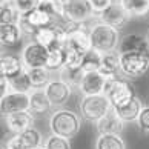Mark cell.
<instances>
[{"label": "cell", "instance_id": "obj_21", "mask_svg": "<svg viewBox=\"0 0 149 149\" xmlns=\"http://www.w3.org/2000/svg\"><path fill=\"white\" fill-rule=\"evenodd\" d=\"M143 108H145V106L141 104V102L135 97L134 100H131L129 103H126L125 106L114 108V111L117 112V115L125 121V123H128V121H137V120H139V115H140Z\"/></svg>", "mask_w": 149, "mask_h": 149}, {"label": "cell", "instance_id": "obj_38", "mask_svg": "<svg viewBox=\"0 0 149 149\" xmlns=\"http://www.w3.org/2000/svg\"><path fill=\"white\" fill-rule=\"evenodd\" d=\"M146 38H148V43H149V32H148V37Z\"/></svg>", "mask_w": 149, "mask_h": 149}, {"label": "cell", "instance_id": "obj_20", "mask_svg": "<svg viewBox=\"0 0 149 149\" xmlns=\"http://www.w3.org/2000/svg\"><path fill=\"white\" fill-rule=\"evenodd\" d=\"M106 79H114L117 77V74L120 72V54L115 51V52H106L103 54V58H102V66H100V71Z\"/></svg>", "mask_w": 149, "mask_h": 149}, {"label": "cell", "instance_id": "obj_18", "mask_svg": "<svg viewBox=\"0 0 149 149\" xmlns=\"http://www.w3.org/2000/svg\"><path fill=\"white\" fill-rule=\"evenodd\" d=\"M32 121H34V115L29 111L15 112V114L6 115V128L13 134H20V132L32 128Z\"/></svg>", "mask_w": 149, "mask_h": 149}, {"label": "cell", "instance_id": "obj_6", "mask_svg": "<svg viewBox=\"0 0 149 149\" xmlns=\"http://www.w3.org/2000/svg\"><path fill=\"white\" fill-rule=\"evenodd\" d=\"M149 69V52L120 54V72L128 79H140Z\"/></svg>", "mask_w": 149, "mask_h": 149}, {"label": "cell", "instance_id": "obj_25", "mask_svg": "<svg viewBox=\"0 0 149 149\" xmlns=\"http://www.w3.org/2000/svg\"><path fill=\"white\" fill-rule=\"evenodd\" d=\"M85 71L81 68H69V66H63L62 71H58V79L63 80L66 85H69L71 88L77 86L80 88V83L83 80Z\"/></svg>", "mask_w": 149, "mask_h": 149}, {"label": "cell", "instance_id": "obj_7", "mask_svg": "<svg viewBox=\"0 0 149 149\" xmlns=\"http://www.w3.org/2000/svg\"><path fill=\"white\" fill-rule=\"evenodd\" d=\"M95 17L89 0H63L65 23H86Z\"/></svg>", "mask_w": 149, "mask_h": 149}, {"label": "cell", "instance_id": "obj_29", "mask_svg": "<svg viewBox=\"0 0 149 149\" xmlns=\"http://www.w3.org/2000/svg\"><path fill=\"white\" fill-rule=\"evenodd\" d=\"M66 65V51L65 48L51 49L48 56L46 68L49 71H62V68Z\"/></svg>", "mask_w": 149, "mask_h": 149}, {"label": "cell", "instance_id": "obj_23", "mask_svg": "<svg viewBox=\"0 0 149 149\" xmlns=\"http://www.w3.org/2000/svg\"><path fill=\"white\" fill-rule=\"evenodd\" d=\"M23 15L28 17L29 23L34 26L36 29H42V28H46V26H51L54 23H57L56 17H52V15H49L48 13H45V11L38 9V8L31 11L29 14H23Z\"/></svg>", "mask_w": 149, "mask_h": 149}, {"label": "cell", "instance_id": "obj_4", "mask_svg": "<svg viewBox=\"0 0 149 149\" xmlns=\"http://www.w3.org/2000/svg\"><path fill=\"white\" fill-rule=\"evenodd\" d=\"M103 94L109 98L112 108L125 106L126 103H129L131 100H134V98H135V89H134V86H132L128 80L118 79V77L108 79Z\"/></svg>", "mask_w": 149, "mask_h": 149}, {"label": "cell", "instance_id": "obj_24", "mask_svg": "<svg viewBox=\"0 0 149 149\" xmlns=\"http://www.w3.org/2000/svg\"><path fill=\"white\" fill-rule=\"evenodd\" d=\"M28 75L31 79V83L34 89H45L51 81V71L48 68H32V69H26Z\"/></svg>", "mask_w": 149, "mask_h": 149}, {"label": "cell", "instance_id": "obj_11", "mask_svg": "<svg viewBox=\"0 0 149 149\" xmlns=\"http://www.w3.org/2000/svg\"><path fill=\"white\" fill-rule=\"evenodd\" d=\"M98 22L106 23L109 26H112L115 29H123L126 25L129 23V14L125 11V8L121 6L118 2H115L111 8H108L104 13H102L100 15H97Z\"/></svg>", "mask_w": 149, "mask_h": 149}, {"label": "cell", "instance_id": "obj_30", "mask_svg": "<svg viewBox=\"0 0 149 149\" xmlns=\"http://www.w3.org/2000/svg\"><path fill=\"white\" fill-rule=\"evenodd\" d=\"M20 13L14 3H5L0 5V25H9V23H19Z\"/></svg>", "mask_w": 149, "mask_h": 149}, {"label": "cell", "instance_id": "obj_37", "mask_svg": "<svg viewBox=\"0 0 149 149\" xmlns=\"http://www.w3.org/2000/svg\"><path fill=\"white\" fill-rule=\"evenodd\" d=\"M9 89H13L11 88V81L9 79H6V77H0V95L5 97V95H8L9 94Z\"/></svg>", "mask_w": 149, "mask_h": 149}, {"label": "cell", "instance_id": "obj_27", "mask_svg": "<svg viewBox=\"0 0 149 149\" xmlns=\"http://www.w3.org/2000/svg\"><path fill=\"white\" fill-rule=\"evenodd\" d=\"M95 149H126V143L117 134H103L97 137Z\"/></svg>", "mask_w": 149, "mask_h": 149}, {"label": "cell", "instance_id": "obj_26", "mask_svg": "<svg viewBox=\"0 0 149 149\" xmlns=\"http://www.w3.org/2000/svg\"><path fill=\"white\" fill-rule=\"evenodd\" d=\"M17 137L25 149H37L42 146V141H43L40 131L36 128H29L23 132H20V134H17Z\"/></svg>", "mask_w": 149, "mask_h": 149}, {"label": "cell", "instance_id": "obj_17", "mask_svg": "<svg viewBox=\"0 0 149 149\" xmlns=\"http://www.w3.org/2000/svg\"><path fill=\"white\" fill-rule=\"evenodd\" d=\"M95 126H97V132L100 135H103V134H117L118 135L120 132L123 131L125 121L118 117L117 112H115L114 108H112L100 121H97Z\"/></svg>", "mask_w": 149, "mask_h": 149}, {"label": "cell", "instance_id": "obj_14", "mask_svg": "<svg viewBox=\"0 0 149 149\" xmlns=\"http://www.w3.org/2000/svg\"><path fill=\"white\" fill-rule=\"evenodd\" d=\"M25 65H23V60L19 56H14V54H2L0 57V72H2L3 77L6 79H14L17 77L19 74H22L25 71Z\"/></svg>", "mask_w": 149, "mask_h": 149}, {"label": "cell", "instance_id": "obj_32", "mask_svg": "<svg viewBox=\"0 0 149 149\" xmlns=\"http://www.w3.org/2000/svg\"><path fill=\"white\" fill-rule=\"evenodd\" d=\"M45 149H71V141L65 137L51 134L45 140Z\"/></svg>", "mask_w": 149, "mask_h": 149}, {"label": "cell", "instance_id": "obj_3", "mask_svg": "<svg viewBox=\"0 0 149 149\" xmlns=\"http://www.w3.org/2000/svg\"><path fill=\"white\" fill-rule=\"evenodd\" d=\"M112 109V104L104 94L98 95H83L80 100V114L88 121H100Z\"/></svg>", "mask_w": 149, "mask_h": 149}, {"label": "cell", "instance_id": "obj_15", "mask_svg": "<svg viewBox=\"0 0 149 149\" xmlns=\"http://www.w3.org/2000/svg\"><path fill=\"white\" fill-rule=\"evenodd\" d=\"M118 54L126 52H149V43L148 38L139 34H126L121 37L120 45H118Z\"/></svg>", "mask_w": 149, "mask_h": 149}, {"label": "cell", "instance_id": "obj_1", "mask_svg": "<svg viewBox=\"0 0 149 149\" xmlns=\"http://www.w3.org/2000/svg\"><path fill=\"white\" fill-rule=\"evenodd\" d=\"M89 36H91L92 49H95V51L102 54L118 51V45L121 40L118 29L98 22V23L92 25L89 28Z\"/></svg>", "mask_w": 149, "mask_h": 149}, {"label": "cell", "instance_id": "obj_2", "mask_svg": "<svg viewBox=\"0 0 149 149\" xmlns=\"http://www.w3.org/2000/svg\"><path fill=\"white\" fill-rule=\"evenodd\" d=\"M80 118L74 111L69 109H58V111L52 112L49 117V129L51 134L60 135L65 139H74L80 131Z\"/></svg>", "mask_w": 149, "mask_h": 149}, {"label": "cell", "instance_id": "obj_28", "mask_svg": "<svg viewBox=\"0 0 149 149\" xmlns=\"http://www.w3.org/2000/svg\"><path fill=\"white\" fill-rule=\"evenodd\" d=\"M102 58L103 54L95 51V49H91L88 51L83 57V63H81V69L85 72H95V71H100L102 66Z\"/></svg>", "mask_w": 149, "mask_h": 149}, {"label": "cell", "instance_id": "obj_33", "mask_svg": "<svg viewBox=\"0 0 149 149\" xmlns=\"http://www.w3.org/2000/svg\"><path fill=\"white\" fill-rule=\"evenodd\" d=\"M13 3L20 13V15H23V14H29L31 11L37 8L38 0H13Z\"/></svg>", "mask_w": 149, "mask_h": 149}, {"label": "cell", "instance_id": "obj_22", "mask_svg": "<svg viewBox=\"0 0 149 149\" xmlns=\"http://www.w3.org/2000/svg\"><path fill=\"white\" fill-rule=\"evenodd\" d=\"M129 17H146L149 15V0H118Z\"/></svg>", "mask_w": 149, "mask_h": 149}, {"label": "cell", "instance_id": "obj_40", "mask_svg": "<svg viewBox=\"0 0 149 149\" xmlns=\"http://www.w3.org/2000/svg\"><path fill=\"white\" fill-rule=\"evenodd\" d=\"M2 149H5V148H2Z\"/></svg>", "mask_w": 149, "mask_h": 149}, {"label": "cell", "instance_id": "obj_19", "mask_svg": "<svg viewBox=\"0 0 149 149\" xmlns=\"http://www.w3.org/2000/svg\"><path fill=\"white\" fill-rule=\"evenodd\" d=\"M23 34L19 28L17 23H9V25H0V43L5 48H14L17 46Z\"/></svg>", "mask_w": 149, "mask_h": 149}, {"label": "cell", "instance_id": "obj_35", "mask_svg": "<svg viewBox=\"0 0 149 149\" xmlns=\"http://www.w3.org/2000/svg\"><path fill=\"white\" fill-rule=\"evenodd\" d=\"M89 3L94 9V14H95V17H97V15H100L102 13H104L108 8H111L115 3V0H89Z\"/></svg>", "mask_w": 149, "mask_h": 149}, {"label": "cell", "instance_id": "obj_34", "mask_svg": "<svg viewBox=\"0 0 149 149\" xmlns=\"http://www.w3.org/2000/svg\"><path fill=\"white\" fill-rule=\"evenodd\" d=\"M17 25H19V28H20V31H22V34L26 36V37H29L31 40L34 38V36L37 34V31H38V29H36L34 26L29 23V20H28V17H26V15H20Z\"/></svg>", "mask_w": 149, "mask_h": 149}, {"label": "cell", "instance_id": "obj_16", "mask_svg": "<svg viewBox=\"0 0 149 149\" xmlns=\"http://www.w3.org/2000/svg\"><path fill=\"white\" fill-rule=\"evenodd\" d=\"M29 112L34 117H43L51 111V108H54L49 102L45 89H34L29 94Z\"/></svg>", "mask_w": 149, "mask_h": 149}, {"label": "cell", "instance_id": "obj_31", "mask_svg": "<svg viewBox=\"0 0 149 149\" xmlns=\"http://www.w3.org/2000/svg\"><path fill=\"white\" fill-rule=\"evenodd\" d=\"M11 88H13V91H17V92H25V94H31L34 91V88H32V83H31V79L28 75V71H23L22 74H19L17 77H14V79H11Z\"/></svg>", "mask_w": 149, "mask_h": 149}, {"label": "cell", "instance_id": "obj_5", "mask_svg": "<svg viewBox=\"0 0 149 149\" xmlns=\"http://www.w3.org/2000/svg\"><path fill=\"white\" fill-rule=\"evenodd\" d=\"M65 26L66 31H68L65 49L79 52L81 56H85L88 51H91L92 49L91 36L89 29L85 26V23H65Z\"/></svg>", "mask_w": 149, "mask_h": 149}, {"label": "cell", "instance_id": "obj_39", "mask_svg": "<svg viewBox=\"0 0 149 149\" xmlns=\"http://www.w3.org/2000/svg\"><path fill=\"white\" fill-rule=\"evenodd\" d=\"M37 149H45V148H43V146H40V148H37Z\"/></svg>", "mask_w": 149, "mask_h": 149}, {"label": "cell", "instance_id": "obj_9", "mask_svg": "<svg viewBox=\"0 0 149 149\" xmlns=\"http://www.w3.org/2000/svg\"><path fill=\"white\" fill-rule=\"evenodd\" d=\"M49 56V49L45 48L40 43H37L36 40H31L25 45V48L22 49V60L26 69L32 68H46Z\"/></svg>", "mask_w": 149, "mask_h": 149}, {"label": "cell", "instance_id": "obj_36", "mask_svg": "<svg viewBox=\"0 0 149 149\" xmlns=\"http://www.w3.org/2000/svg\"><path fill=\"white\" fill-rule=\"evenodd\" d=\"M137 123H139V128L145 132V134H149V106H145L141 109Z\"/></svg>", "mask_w": 149, "mask_h": 149}, {"label": "cell", "instance_id": "obj_8", "mask_svg": "<svg viewBox=\"0 0 149 149\" xmlns=\"http://www.w3.org/2000/svg\"><path fill=\"white\" fill-rule=\"evenodd\" d=\"M66 37H68V31H66L65 23L62 25L57 22V23L51 26L38 29L32 40H36L37 43H40V45H43L51 51V49H57V48H65Z\"/></svg>", "mask_w": 149, "mask_h": 149}, {"label": "cell", "instance_id": "obj_13", "mask_svg": "<svg viewBox=\"0 0 149 149\" xmlns=\"http://www.w3.org/2000/svg\"><path fill=\"white\" fill-rule=\"evenodd\" d=\"M106 81L108 79L98 71H95V72H85L79 89L83 95H98V94L104 92Z\"/></svg>", "mask_w": 149, "mask_h": 149}, {"label": "cell", "instance_id": "obj_12", "mask_svg": "<svg viewBox=\"0 0 149 149\" xmlns=\"http://www.w3.org/2000/svg\"><path fill=\"white\" fill-rule=\"evenodd\" d=\"M45 92H46V95L52 106L60 108L68 103L69 97H71V86L66 85L60 79H52L49 81V85L45 88Z\"/></svg>", "mask_w": 149, "mask_h": 149}, {"label": "cell", "instance_id": "obj_10", "mask_svg": "<svg viewBox=\"0 0 149 149\" xmlns=\"http://www.w3.org/2000/svg\"><path fill=\"white\" fill-rule=\"evenodd\" d=\"M29 94L25 92H17V91H11L8 95L2 97L0 100V111L2 115L15 114V112H23V111H29Z\"/></svg>", "mask_w": 149, "mask_h": 149}]
</instances>
